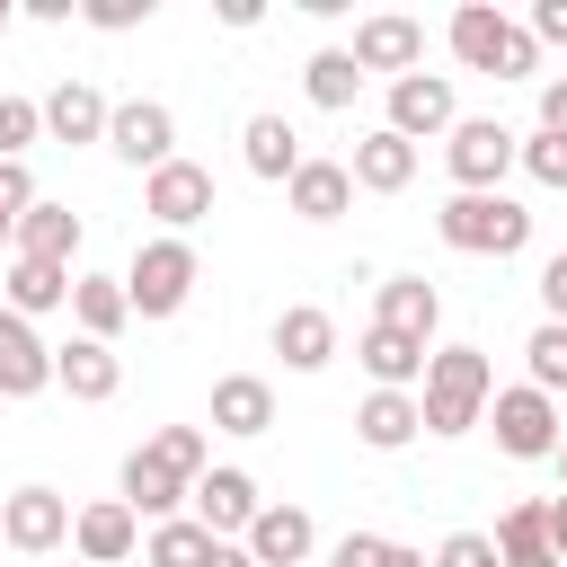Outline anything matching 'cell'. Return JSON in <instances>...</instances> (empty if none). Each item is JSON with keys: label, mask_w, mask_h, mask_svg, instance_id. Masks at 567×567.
Masks as SVG:
<instances>
[{"label": "cell", "mask_w": 567, "mask_h": 567, "mask_svg": "<svg viewBox=\"0 0 567 567\" xmlns=\"http://www.w3.org/2000/svg\"><path fill=\"white\" fill-rule=\"evenodd\" d=\"M443 35H452V62H461V71H487V80H532V71H540V35L514 27L496 0H461Z\"/></svg>", "instance_id": "cell-1"}, {"label": "cell", "mask_w": 567, "mask_h": 567, "mask_svg": "<svg viewBox=\"0 0 567 567\" xmlns=\"http://www.w3.org/2000/svg\"><path fill=\"white\" fill-rule=\"evenodd\" d=\"M487 399H496V372H487V354H478V346H434V363H425V390H416V408H425V434H470V425H487Z\"/></svg>", "instance_id": "cell-2"}, {"label": "cell", "mask_w": 567, "mask_h": 567, "mask_svg": "<svg viewBox=\"0 0 567 567\" xmlns=\"http://www.w3.org/2000/svg\"><path fill=\"white\" fill-rule=\"evenodd\" d=\"M434 230H443V248H461V257H523V248H532V213H523L514 195H452V204L434 213Z\"/></svg>", "instance_id": "cell-3"}, {"label": "cell", "mask_w": 567, "mask_h": 567, "mask_svg": "<svg viewBox=\"0 0 567 567\" xmlns=\"http://www.w3.org/2000/svg\"><path fill=\"white\" fill-rule=\"evenodd\" d=\"M443 168L461 195H505V168H523V133H505L496 115H461L443 133Z\"/></svg>", "instance_id": "cell-4"}, {"label": "cell", "mask_w": 567, "mask_h": 567, "mask_svg": "<svg viewBox=\"0 0 567 567\" xmlns=\"http://www.w3.org/2000/svg\"><path fill=\"white\" fill-rule=\"evenodd\" d=\"M195 275H204V266H195V248H186V239H168V230H159V239H142V248H133V266H124L133 319H177V310H186V292H195Z\"/></svg>", "instance_id": "cell-5"}, {"label": "cell", "mask_w": 567, "mask_h": 567, "mask_svg": "<svg viewBox=\"0 0 567 567\" xmlns=\"http://www.w3.org/2000/svg\"><path fill=\"white\" fill-rule=\"evenodd\" d=\"M487 425H496V452H505V461H558V434H567L558 399L532 390V381L496 390V399H487Z\"/></svg>", "instance_id": "cell-6"}, {"label": "cell", "mask_w": 567, "mask_h": 567, "mask_svg": "<svg viewBox=\"0 0 567 567\" xmlns=\"http://www.w3.org/2000/svg\"><path fill=\"white\" fill-rule=\"evenodd\" d=\"M106 151H115L124 168H142V177H151V168H168V159H177V115H168L159 97H124V106L106 115Z\"/></svg>", "instance_id": "cell-7"}, {"label": "cell", "mask_w": 567, "mask_h": 567, "mask_svg": "<svg viewBox=\"0 0 567 567\" xmlns=\"http://www.w3.org/2000/svg\"><path fill=\"white\" fill-rule=\"evenodd\" d=\"M142 213H151L168 239H186V230L213 213V168H195V159H168V168H151V177H142Z\"/></svg>", "instance_id": "cell-8"}, {"label": "cell", "mask_w": 567, "mask_h": 567, "mask_svg": "<svg viewBox=\"0 0 567 567\" xmlns=\"http://www.w3.org/2000/svg\"><path fill=\"white\" fill-rule=\"evenodd\" d=\"M71 496L62 487H18V496H0V540L9 549H27V558H44V549H62L71 540Z\"/></svg>", "instance_id": "cell-9"}, {"label": "cell", "mask_w": 567, "mask_h": 567, "mask_svg": "<svg viewBox=\"0 0 567 567\" xmlns=\"http://www.w3.org/2000/svg\"><path fill=\"white\" fill-rule=\"evenodd\" d=\"M354 71L372 80V71H390V80H408L416 62H425V27L416 18H399V9H372V18H354Z\"/></svg>", "instance_id": "cell-10"}, {"label": "cell", "mask_w": 567, "mask_h": 567, "mask_svg": "<svg viewBox=\"0 0 567 567\" xmlns=\"http://www.w3.org/2000/svg\"><path fill=\"white\" fill-rule=\"evenodd\" d=\"M452 124H461V97H452L443 71H408V80H390V133L434 142V133H452Z\"/></svg>", "instance_id": "cell-11"}, {"label": "cell", "mask_w": 567, "mask_h": 567, "mask_svg": "<svg viewBox=\"0 0 567 567\" xmlns=\"http://www.w3.org/2000/svg\"><path fill=\"white\" fill-rule=\"evenodd\" d=\"M186 505H195V523H204L213 540H248V523L266 514V496H257V478H248V470H204Z\"/></svg>", "instance_id": "cell-12"}, {"label": "cell", "mask_w": 567, "mask_h": 567, "mask_svg": "<svg viewBox=\"0 0 567 567\" xmlns=\"http://www.w3.org/2000/svg\"><path fill=\"white\" fill-rule=\"evenodd\" d=\"M133 540H142V514H133L124 496L80 505V523H71V549H80L89 567H124V558H133Z\"/></svg>", "instance_id": "cell-13"}, {"label": "cell", "mask_w": 567, "mask_h": 567, "mask_svg": "<svg viewBox=\"0 0 567 567\" xmlns=\"http://www.w3.org/2000/svg\"><path fill=\"white\" fill-rule=\"evenodd\" d=\"M53 390V346L35 337V319L0 310V399H35Z\"/></svg>", "instance_id": "cell-14"}, {"label": "cell", "mask_w": 567, "mask_h": 567, "mask_svg": "<svg viewBox=\"0 0 567 567\" xmlns=\"http://www.w3.org/2000/svg\"><path fill=\"white\" fill-rule=\"evenodd\" d=\"M275 354H284V372H328V363H337V319H328L319 301L275 310Z\"/></svg>", "instance_id": "cell-15"}, {"label": "cell", "mask_w": 567, "mask_h": 567, "mask_svg": "<svg viewBox=\"0 0 567 567\" xmlns=\"http://www.w3.org/2000/svg\"><path fill=\"white\" fill-rule=\"evenodd\" d=\"M53 390H71L80 408L115 399V390H124V363H115V346H97V337H71V346H53Z\"/></svg>", "instance_id": "cell-16"}, {"label": "cell", "mask_w": 567, "mask_h": 567, "mask_svg": "<svg viewBox=\"0 0 567 567\" xmlns=\"http://www.w3.org/2000/svg\"><path fill=\"white\" fill-rule=\"evenodd\" d=\"M346 168H354V186H363V195H399V186L416 177V142H408V133H390V124H372V133L354 142V159H346Z\"/></svg>", "instance_id": "cell-17"}, {"label": "cell", "mask_w": 567, "mask_h": 567, "mask_svg": "<svg viewBox=\"0 0 567 567\" xmlns=\"http://www.w3.org/2000/svg\"><path fill=\"white\" fill-rule=\"evenodd\" d=\"M115 496H124L142 523H177V505H186L195 487H186L168 461H151V452H124V487H115Z\"/></svg>", "instance_id": "cell-18"}, {"label": "cell", "mask_w": 567, "mask_h": 567, "mask_svg": "<svg viewBox=\"0 0 567 567\" xmlns=\"http://www.w3.org/2000/svg\"><path fill=\"white\" fill-rule=\"evenodd\" d=\"M310 549H319V523H310L301 505H266V514L248 523V558H257V567H301Z\"/></svg>", "instance_id": "cell-19"}, {"label": "cell", "mask_w": 567, "mask_h": 567, "mask_svg": "<svg viewBox=\"0 0 567 567\" xmlns=\"http://www.w3.org/2000/svg\"><path fill=\"white\" fill-rule=\"evenodd\" d=\"M239 159H248V177H266V186H292V168H301L310 151H301V133H292L284 115H248V133H239Z\"/></svg>", "instance_id": "cell-20"}, {"label": "cell", "mask_w": 567, "mask_h": 567, "mask_svg": "<svg viewBox=\"0 0 567 567\" xmlns=\"http://www.w3.org/2000/svg\"><path fill=\"white\" fill-rule=\"evenodd\" d=\"M284 204H292L301 221H337V213L354 204V168H346V159H301L292 186H284Z\"/></svg>", "instance_id": "cell-21"}, {"label": "cell", "mask_w": 567, "mask_h": 567, "mask_svg": "<svg viewBox=\"0 0 567 567\" xmlns=\"http://www.w3.org/2000/svg\"><path fill=\"white\" fill-rule=\"evenodd\" d=\"M71 266H44V257H9V284H0V310H18V319H44V310H62L71 301Z\"/></svg>", "instance_id": "cell-22"}, {"label": "cell", "mask_w": 567, "mask_h": 567, "mask_svg": "<svg viewBox=\"0 0 567 567\" xmlns=\"http://www.w3.org/2000/svg\"><path fill=\"white\" fill-rule=\"evenodd\" d=\"M434 319H443V292L425 284V275H390L381 284V301H372V328H399V337H434Z\"/></svg>", "instance_id": "cell-23"}, {"label": "cell", "mask_w": 567, "mask_h": 567, "mask_svg": "<svg viewBox=\"0 0 567 567\" xmlns=\"http://www.w3.org/2000/svg\"><path fill=\"white\" fill-rule=\"evenodd\" d=\"M354 354H363L372 390H416V381H425V363H434V354H425L416 337H399V328H363V337H354Z\"/></svg>", "instance_id": "cell-24"}, {"label": "cell", "mask_w": 567, "mask_h": 567, "mask_svg": "<svg viewBox=\"0 0 567 567\" xmlns=\"http://www.w3.org/2000/svg\"><path fill=\"white\" fill-rule=\"evenodd\" d=\"M266 425H275V390H266L257 372H221V381H213V434H239V443H248V434H266Z\"/></svg>", "instance_id": "cell-25"}, {"label": "cell", "mask_w": 567, "mask_h": 567, "mask_svg": "<svg viewBox=\"0 0 567 567\" xmlns=\"http://www.w3.org/2000/svg\"><path fill=\"white\" fill-rule=\"evenodd\" d=\"M354 434H363L372 452H408V443L425 434V408H416V390H372V399L354 408Z\"/></svg>", "instance_id": "cell-26"}, {"label": "cell", "mask_w": 567, "mask_h": 567, "mask_svg": "<svg viewBox=\"0 0 567 567\" xmlns=\"http://www.w3.org/2000/svg\"><path fill=\"white\" fill-rule=\"evenodd\" d=\"M106 115H115V106H106L89 80H62V89L44 97V133H53V142H106Z\"/></svg>", "instance_id": "cell-27"}, {"label": "cell", "mask_w": 567, "mask_h": 567, "mask_svg": "<svg viewBox=\"0 0 567 567\" xmlns=\"http://www.w3.org/2000/svg\"><path fill=\"white\" fill-rule=\"evenodd\" d=\"M71 248H80V213H71V204H53V195H35V204H27V221H18V257L71 266Z\"/></svg>", "instance_id": "cell-28"}, {"label": "cell", "mask_w": 567, "mask_h": 567, "mask_svg": "<svg viewBox=\"0 0 567 567\" xmlns=\"http://www.w3.org/2000/svg\"><path fill=\"white\" fill-rule=\"evenodd\" d=\"M71 319H80V337L115 346V328L133 319V292H124V275H80V284H71Z\"/></svg>", "instance_id": "cell-29"}, {"label": "cell", "mask_w": 567, "mask_h": 567, "mask_svg": "<svg viewBox=\"0 0 567 567\" xmlns=\"http://www.w3.org/2000/svg\"><path fill=\"white\" fill-rule=\"evenodd\" d=\"M496 558L505 567H558L549 558V505H505L496 514Z\"/></svg>", "instance_id": "cell-30"}, {"label": "cell", "mask_w": 567, "mask_h": 567, "mask_svg": "<svg viewBox=\"0 0 567 567\" xmlns=\"http://www.w3.org/2000/svg\"><path fill=\"white\" fill-rule=\"evenodd\" d=\"M301 89H310V106L346 115V106H354V89H363V71H354V53H346V44H319V53L301 62Z\"/></svg>", "instance_id": "cell-31"}, {"label": "cell", "mask_w": 567, "mask_h": 567, "mask_svg": "<svg viewBox=\"0 0 567 567\" xmlns=\"http://www.w3.org/2000/svg\"><path fill=\"white\" fill-rule=\"evenodd\" d=\"M213 558V532L195 523V514H177V523H151V549H142V567H204Z\"/></svg>", "instance_id": "cell-32"}, {"label": "cell", "mask_w": 567, "mask_h": 567, "mask_svg": "<svg viewBox=\"0 0 567 567\" xmlns=\"http://www.w3.org/2000/svg\"><path fill=\"white\" fill-rule=\"evenodd\" d=\"M142 452H151V461H168V470H177L186 487H195V478L213 470V443H204V425H159V434H151Z\"/></svg>", "instance_id": "cell-33"}, {"label": "cell", "mask_w": 567, "mask_h": 567, "mask_svg": "<svg viewBox=\"0 0 567 567\" xmlns=\"http://www.w3.org/2000/svg\"><path fill=\"white\" fill-rule=\"evenodd\" d=\"M523 363H532V390H549V399H558V390H567V328H549V319H540V328L523 337Z\"/></svg>", "instance_id": "cell-34"}, {"label": "cell", "mask_w": 567, "mask_h": 567, "mask_svg": "<svg viewBox=\"0 0 567 567\" xmlns=\"http://www.w3.org/2000/svg\"><path fill=\"white\" fill-rule=\"evenodd\" d=\"M35 133H44V97H0V159H27Z\"/></svg>", "instance_id": "cell-35"}, {"label": "cell", "mask_w": 567, "mask_h": 567, "mask_svg": "<svg viewBox=\"0 0 567 567\" xmlns=\"http://www.w3.org/2000/svg\"><path fill=\"white\" fill-rule=\"evenodd\" d=\"M523 168L532 186H567V133H523Z\"/></svg>", "instance_id": "cell-36"}, {"label": "cell", "mask_w": 567, "mask_h": 567, "mask_svg": "<svg viewBox=\"0 0 567 567\" xmlns=\"http://www.w3.org/2000/svg\"><path fill=\"white\" fill-rule=\"evenodd\" d=\"M434 567H505V558H496V532H452L434 549Z\"/></svg>", "instance_id": "cell-37"}, {"label": "cell", "mask_w": 567, "mask_h": 567, "mask_svg": "<svg viewBox=\"0 0 567 567\" xmlns=\"http://www.w3.org/2000/svg\"><path fill=\"white\" fill-rule=\"evenodd\" d=\"M80 18H89V27H106V35H124V27H142V18H151V0H80Z\"/></svg>", "instance_id": "cell-38"}, {"label": "cell", "mask_w": 567, "mask_h": 567, "mask_svg": "<svg viewBox=\"0 0 567 567\" xmlns=\"http://www.w3.org/2000/svg\"><path fill=\"white\" fill-rule=\"evenodd\" d=\"M381 549H390L381 532H346V540L328 549V567H381Z\"/></svg>", "instance_id": "cell-39"}, {"label": "cell", "mask_w": 567, "mask_h": 567, "mask_svg": "<svg viewBox=\"0 0 567 567\" xmlns=\"http://www.w3.org/2000/svg\"><path fill=\"white\" fill-rule=\"evenodd\" d=\"M540 310H549V328H567V248L540 266Z\"/></svg>", "instance_id": "cell-40"}, {"label": "cell", "mask_w": 567, "mask_h": 567, "mask_svg": "<svg viewBox=\"0 0 567 567\" xmlns=\"http://www.w3.org/2000/svg\"><path fill=\"white\" fill-rule=\"evenodd\" d=\"M532 35L540 44H567V0H532Z\"/></svg>", "instance_id": "cell-41"}, {"label": "cell", "mask_w": 567, "mask_h": 567, "mask_svg": "<svg viewBox=\"0 0 567 567\" xmlns=\"http://www.w3.org/2000/svg\"><path fill=\"white\" fill-rule=\"evenodd\" d=\"M540 133H567V80H540Z\"/></svg>", "instance_id": "cell-42"}, {"label": "cell", "mask_w": 567, "mask_h": 567, "mask_svg": "<svg viewBox=\"0 0 567 567\" xmlns=\"http://www.w3.org/2000/svg\"><path fill=\"white\" fill-rule=\"evenodd\" d=\"M549 558L567 567V496H549Z\"/></svg>", "instance_id": "cell-43"}, {"label": "cell", "mask_w": 567, "mask_h": 567, "mask_svg": "<svg viewBox=\"0 0 567 567\" xmlns=\"http://www.w3.org/2000/svg\"><path fill=\"white\" fill-rule=\"evenodd\" d=\"M204 567H257V558H248V540H213V558H204Z\"/></svg>", "instance_id": "cell-44"}, {"label": "cell", "mask_w": 567, "mask_h": 567, "mask_svg": "<svg viewBox=\"0 0 567 567\" xmlns=\"http://www.w3.org/2000/svg\"><path fill=\"white\" fill-rule=\"evenodd\" d=\"M381 567H434V558H425V549H408V540H390V549H381Z\"/></svg>", "instance_id": "cell-45"}, {"label": "cell", "mask_w": 567, "mask_h": 567, "mask_svg": "<svg viewBox=\"0 0 567 567\" xmlns=\"http://www.w3.org/2000/svg\"><path fill=\"white\" fill-rule=\"evenodd\" d=\"M9 239H18V221H9V213H0V248H9Z\"/></svg>", "instance_id": "cell-46"}, {"label": "cell", "mask_w": 567, "mask_h": 567, "mask_svg": "<svg viewBox=\"0 0 567 567\" xmlns=\"http://www.w3.org/2000/svg\"><path fill=\"white\" fill-rule=\"evenodd\" d=\"M558 478H567V434H558ZM558 496H567V487H558Z\"/></svg>", "instance_id": "cell-47"}, {"label": "cell", "mask_w": 567, "mask_h": 567, "mask_svg": "<svg viewBox=\"0 0 567 567\" xmlns=\"http://www.w3.org/2000/svg\"><path fill=\"white\" fill-rule=\"evenodd\" d=\"M9 18H18V9H9V0H0V35H9Z\"/></svg>", "instance_id": "cell-48"}, {"label": "cell", "mask_w": 567, "mask_h": 567, "mask_svg": "<svg viewBox=\"0 0 567 567\" xmlns=\"http://www.w3.org/2000/svg\"><path fill=\"white\" fill-rule=\"evenodd\" d=\"M0 549H9V540H0Z\"/></svg>", "instance_id": "cell-49"}]
</instances>
